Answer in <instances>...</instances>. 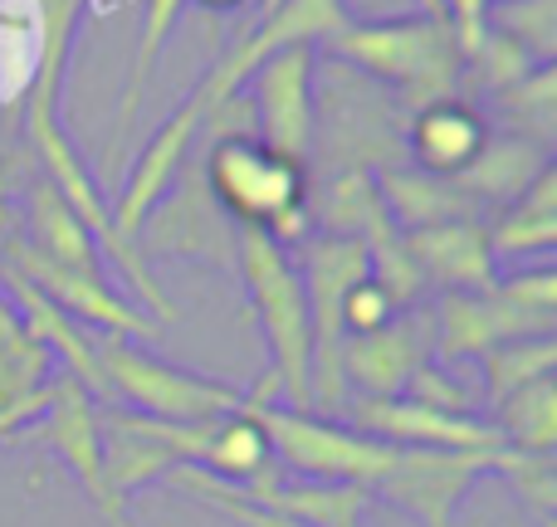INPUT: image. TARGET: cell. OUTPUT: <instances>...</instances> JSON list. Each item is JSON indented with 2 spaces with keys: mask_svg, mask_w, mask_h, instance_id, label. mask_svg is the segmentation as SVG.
I'll list each match as a JSON object with an SVG mask.
<instances>
[{
  "mask_svg": "<svg viewBox=\"0 0 557 527\" xmlns=\"http://www.w3.org/2000/svg\"><path fill=\"white\" fill-rule=\"evenodd\" d=\"M49 376H54V356L29 337L20 313L0 298V411L15 401H29L35 391H45Z\"/></svg>",
  "mask_w": 557,
  "mask_h": 527,
  "instance_id": "cell-25",
  "label": "cell"
},
{
  "mask_svg": "<svg viewBox=\"0 0 557 527\" xmlns=\"http://www.w3.org/2000/svg\"><path fill=\"white\" fill-rule=\"evenodd\" d=\"M557 317H539L513 308L509 298L490 293H441L435 303V356L441 362H480L490 347L513 342V337H553Z\"/></svg>",
  "mask_w": 557,
  "mask_h": 527,
  "instance_id": "cell-13",
  "label": "cell"
},
{
  "mask_svg": "<svg viewBox=\"0 0 557 527\" xmlns=\"http://www.w3.org/2000/svg\"><path fill=\"white\" fill-rule=\"evenodd\" d=\"M0 288L10 293V308H15L20 323L29 327V337H35L49 356L64 362V372L94 396V405H113V391H108L103 366H98V352H94V337H88L59 303H49V298L39 293L25 274H15L10 264H0Z\"/></svg>",
  "mask_w": 557,
  "mask_h": 527,
  "instance_id": "cell-15",
  "label": "cell"
},
{
  "mask_svg": "<svg viewBox=\"0 0 557 527\" xmlns=\"http://www.w3.org/2000/svg\"><path fill=\"white\" fill-rule=\"evenodd\" d=\"M323 49H333L347 68H362V74L392 84L411 113L425 103H441V98H455L465 84V59L441 15L376 20V25L347 20L343 35H333Z\"/></svg>",
  "mask_w": 557,
  "mask_h": 527,
  "instance_id": "cell-2",
  "label": "cell"
},
{
  "mask_svg": "<svg viewBox=\"0 0 557 527\" xmlns=\"http://www.w3.org/2000/svg\"><path fill=\"white\" fill-rule=\"evenodd\" d=\"M509 450H401L396 469L386 479L372 484L376 499H386L392 509L411 513L421 527H450L455 509L465 503V493L484 479V474H499Z\"/></svg>",
  "mask_w": 557,
  "mask_h": 527,
  "instance_id": "cell-6",
  "label": "cell"
},
{
  "mask_svg": "<svg viewBox=\"0 0 557 527\" xmlns=\"http://www.w3.org/2000/svg\"><path fill=\"white\" fill-rule=\"evenodd\" d=\"M406 401H421V405H435V411H450V415H474V396L460 391L455 376H445L435 362H425L421 372L406 381Z\"/></svg>",
  "mask_w": 557,
  "mask_h": 527,
  "instance_id": "cell-32",
  "label": "cell"
},
{
  "mask_svg": "<svg viewBox=\"0 0 557 527\" xmlns=\"http://www.w3.org/2000/svg\"><path fill=\"white\" fill-rule=\"evenodd\" d=\"M396 313H401V308L386 298V288L376 284L372 274H367L362 284H352V288H347V298H343V342H347V337L376 332V327H386Z\"/></svg>",
  "mask_w": 557,
  "mask_h": 527,
  "instance_id": "cell-31",
  "label": "cell"
},
{
  "mask_svg": "<svg viewBox=\"0 0 557 527\" xmlns=\"http://www.w3.org/2000/svg\"><path fill=\"white\" fill-rule=\"evenodd\" d=\"M435 356V308H401L386 327L343 342V381L357 386V396H401L406 381Z\"/></svg>",
  "mask_w": 557,
  "mask_h": 527,
  "instance_id": "cell-12",
  "label": "cell"
},
{
  "mask_svg": "<svg viewBox=\"0 0 557 527\" xmlns=\"http://www.w3.org/2000/svg\"><path fill=\"white\" fill-rule=\"evenodd\" d=\"M201 5H211V10H235V5H245V0H201Z\"/></svg>",
  "mask_w": 557,
  "mask_h": 527,
  "instance_id": "cell-35",
  "label": "cell"
},
{
  "mask_svg": "<svg viewBox=\"0 0 557 527\" xmlns=\"http://www.w3.org/2000/svg\"><path fill=\"white\" fill-rule=\"evenodd\" d=\"M533 68H539V64H533V59L523 54V49L513 45L509 35H499V29H490V35H484V45L474 49L470 59H465V74H474L480 93H490V98H499L504 88L523 84Z\"/></svg>",
  "mask_w": 557,
  "mask_h": 527,
  "instance_id": "cell-30",
  "label": "cell"
},
{
  "mask_svg": "<svg viewBox=\"0 0 557 527\" xmlns=\"http://www.w3.org/2000/svg\"><path fill=\"white\" fill-rule=\"evenodd\" d=\"M235 274L250 288L260 332L270 342V381L278 386V405L313 411L308 401V372H313V327H308V298L298 284V268L288 250H278L270 235L235 230Z\"/></svg>",
  "mask_w": 557,
  "mask_h": 527,
  "instance_id": "cell-3",
  "label": "cell"
},
{
  "mask_svg": "<svg viewBox=\"0 0 557 527\" xmlns=\"http://www.w3.org/2000/svg\"><path fill=\"white\" fill-rule=\"evenodd\" d=\"M25 440L45 444L49 454L69 464V474L78 479V489L94 499V509L103 513L113 527H133L127 523V509L108 493V479H103V435H98V405L84 386L74 381L69 372L49 376V405L35 425L25 430Z\"/></svg>",
  "mask_w": 557,
  "mask_h": 527,
  "instance_id": "cell-9",
  "label": "cell"
},
{
  "mask_svg": "<svg viewBox=\"0 0 557 527\" xmlns=\"http://www.w3.org/2000/svg\"><path fill=\"white\" fill-rule=\"evenodd\" d=\"M494 103H499L504 113L519 123V137H523V142H533V147H543V152H548V142H553V113H557L553 64H539L529 78H523V84L504 88Z\"/></svg>",
  "mask_w": 557,
  "mask_h": 527,
  "instance_id": "cell-28",
  "label": "cell"
},
{
  "mask_svg": "<svg viewBox=\"0 0 557 527\" xmlns=\"http://www.w3.org/2000/svg\"><path fill=\"white\" fill-rule=\"evenodd\" d=\"M20 244H25V250H35L39 260L59 264V268L108 278L94 235L84 230V221L69 211L64 196H59L49 181H35L25 191V235H20Z\"/></svg>",
  "mask_w": 557,
  "mask_h": 527,
  "instance_id": "cell-18",
  "label": "cell"
},
{
  "mask_svg": "<svg viewBox=\"0 0 557 527\" xmlns=\"http://www.w3.org/2000/svg\"><path fill=\"white\" fill-rule=\"evenodd\" d=\"M166 484H172V489H182V493H191V499H201L206 509L225 513V518L240 523V527H298V523H288V518H274V513L255 509V503L240 499L231 484H221V479H211V474H201L196 464H182V469H172V479H166Z\"/></svg>",
  "mask_w": 557,
  "mask_h": 527,
  "instance_id": "cell-29",
  "label": "cell"
},
{
  "mask_svg": "<svg viewBox=\"0 0 557 527\" xmlns=\"http://www.w3.org/2000/svg\"><path fill=\"white\" fill-rule=\"evenodd\" d=\"M494 293L509 298L513 308H523V313H539V317H553L557 308V278L548 264L529 268V274H513V278H499L494 284Z\"/></svg>",
  "mask_w": 557,
  "mask_h": 527,
  "instance_id": "cell-33",
  "label": "cell"
},
{
  "mask_svg": "<svg viewBox=\"0 0 557 527\" xmlns=\"http://www.w3.org/2000/svg\"><path fill=\"white\" fill-rule=\"evenodd\" d=\"M401 142H406V152H411L416 172L435 176V181H460L474 166V156L484 152V142H490V127H484L474 103H465V98H441V103L416 108Z\"/></svg>",
  "mask_w": 557,
  "mask_h": 527,
  "instance_id": "cell-16",
  "label": "cell"
},
{
  "mask_svg": "<svg viewBox=\"0 0 557 527\" xmlns=\"http://www.w3.org/2000/svg\"><path fill=\"white\" fill-rule=\"evenodd\" d=\"M240 411L250 415L264 430L274 450V464L288 479H313V484H357V489L372 493L376 479L396 469L401 450L372 440V435H357L337 421H323L313 411H288L278 401H255L245 396Z\"/></svg>",
  "mask_w": 557,
  "mask_h": 527,
  "instance_id": "cell-4",
  "label": "cell"
},
{
  "mask_svg": "<svg viewBox=\"0 0 557 527\" xmlns=\"http://www.w3.org/2000/svg\"><path fill=\"white\" fill-rule=\"evenodd\" d=\"M235 230L225 225L221 205L211 201V191L201 181V162H196V166H182L172 176V186H166V196L143 215V225L133 235V250L137 254H191V260L235 268Z\"/></svg>",
  "mask_w": 557,
  "mask_h": 527,
  "instance_id": "cell-8",
  "label": "cell"
},
{
  "mask_svg": "<svg viewBox=\"0 0 557 527\" xmlns=\"http://www.w3.org/2000/svg\"><path fill=\"white\" fill-rule=\"evenodd\" d=\"M240 499H250L255 509L288 518L298 527H362L367 499L372 493L357 484H313V479H288L284 469L260 479L255 489H235Z\"/></svg>",
  "mask_w": 557,
  "mask_h": 527,
  "instance_id": "cell-17",
  "label": "cell"
},
{
  "mask_svg": "<svg viewBox=\"0 0 557 527\" xmlns=\"http://www.w3.org/2000/svg\"><path fill=\"white\" fill-rule=\"evenodd\" d=\"M182 5H186V0H147L143 29H137V49H133V68H127V88H123V98H117V123H113V147H108V172H117V166H123V137H127V127H133L137 108H143L147 84H152V68H157V59H162L166 35H172Z\"/></svg>",
  "mask_w": 557,
  "mask_h": 527,
  "instance_id": "cell-22",
  "label": "cell"
},
{
  "mask_svg": "<svg viewBox=\"0 0 557 527\" xmlns=\"http://www.w3.org/2000/svg\"><path fill=\"white\" fill-rule=\"evenodd\" d=\"M557 244V172L553 162L529 181V191L504 211V221L490 230V254L494 264L513 260V254H548Z\"/></svg>",
  "mask_w": 557,
  "mask_h": 527,
  "instance_id": "cell-21",
  "label": "cell"
},
{
  "mask_svg": "<svg viewBox=\"0 0 557 527\" xmlns=\"http://www.w3.org/2000/svg\"><path fill=\"white\" fill-rule=\"evenodd\" d=\"M347 415H352L357 435H372V440L392 444V450H504L499 430L480 415H450L435 411V405L406 401V396H386V401H372V396H347Z\"/></svg>",
  "mask_w": 557,
  "mask_h": 527,
  "instance_id": "cell-11",
  "label": "cell"
},
{
  "mask_svg": "<svg viewBox=\"0 0 557 527\" xmlns=\"http://www.w3.org/2000/svg\"><path fill=\"white\" fill-rule=\"evenodd\" d=\"M411 264L421 268L425 288L441 293H490L499 284L494 274V254H490V230L480 221H441V225H421V230L401 235Z\"/></svg>",
  "mask_w": 557,
  "mask_h": 527,
  "instance_id": "cell-14",
  "label": "cell"
},
{
  "mask_svg": "<svg viewBox=\"0 0 557 527\" xmlns=\"http://www.w3.org/2000/svg\"><path fill=\"white\" fill-rule=\"evenodd\" d=\"M494 430H499L504 450H519V454H553L557 444V386L553 376L543 381L519 386L513 396H504L494 405Z\"/></svg>",
  "mask_w": 557,
  "mask_h": 527,
  "instance_id": "cell-24",
  "label": "cell"
},
{
  "mask_svg": "<svg viewBox=\"0 0 557 527\" xmlns=\"http://www.w3.org/2000/svg\"><path fill=\"white\" fill-rule=\"evenodd\" d=\"M490 5H494V0H490Z\"/></svg>",
  "mask_w": 557,
  "mask_h": 527,
  "instance_id": "cell-38",
  "label": "cell"
},
{
  "mask_svg": "<svg viewBox=\"0 0 557 527\" xmlns=\"http://www.w3.org/2000/svg\"><path fill=\"white\" fill-rule=\"evenodd\" d=\"M201 181L225 221L270 235L278 250H298L308 240V176L298 162L270 152L260 137L225 133L211 137L201 156Z\"/></svg>",
  "mask_w": 557,
  "mask_h": 527,
  "instance_id": "cell-1",
  "label": "cell"
},
{
  "mask_svg": "<svg viewBox=\"0 0 557 527\" xmlns=\"http://www.w3.org/2000/svg\"><path fill=\"white\" fill-rule=\"evenodd\" d=\"M274 10H278V0H260V20H264V15H274Z\"/></svg>",
  "mask_w": 557,
  "mask_h": 527,
  "instance_id": "cell-37",
  "label": "cell"
},
{
  "mask_svg": "<svg viewBox=\"0 0 557 527\" xmlns=\"http://www.w3.org/2000/svg\"><path fill=\"white\" fill-rule=\"evenodd\" d=\"M382 205L392 215L396 230H421V225L441 221H474V201L455 181H435L425 172H382L376 176Z\"/></svg>",
  "mask_w": 557,
  "mask_h": 527,
  "instance_id": "cell-20",
  "label": "cell"
},
{
  "mask_svg": "<svg viewBox=\"0 0 557 527\" xmlns=\"http://www.w3.org/2000/svg\"><path fill=\"white\" fill-rule=\"evenodd\" d=\"M0 186H5V181H0ZM0 196H5V191H0ZM5 225H10V205L0 201V230H5Z\"/></svg>",
  "mask_w": 557,
  "mask_h": 527,
  "instance_id": "cell-36",
  "label": "cell"
},
{
  "mask_svg": "<svg viewBox=\"0 0 557 527\" xmlns=\"http://www.w3.org/2000/svg\"><path fill=\"white\" fill-rule=\"evenodd\" d=\"M490 29L509 35L533 64H553V54H557V0H494Z\"/></svg>",
  "mask_w": 557,
  "mask_h": 527,
  "instance_id": "cell-27",
  "label": "cell"
},
{
  "mask_svg": "<svg viewBox=\"0 0 557 527\" xmlns=\"http://www.w3.org/2000/svg\"><path fill=\"white\" fill-rule=\"evenodd\" d=\"M421 15H441L445 20V0H421Z\"/></svg>",
  "mask_w": 557,
  "mask_h": 527,
  "instance_id": "cell-34",
  "label": "cell"
},
{
  "mask_svg": "<svg viewBox=\"0 0 557 527\" xmlns=\"http://www.w3.org/2000/svg\"><path fill=\"white\" fill-rule=\"evenodd\" d=\"M196 469L211 474V479H221V484H231V489H255L260 479L278 474V464H274V450H270V440H264L260 425H255L245 411H235V415L211 421L201 464H196Z\"/></svg>",
  "mask_w": 557,
  "mask_h": 527,
  "instance_id": "cell-19",
  "label": "cell"
},
{
  "mask_svg": "<svg viewBox=\"0 0 557 527\" xmlns=\"http://www.w3.org/2000/svg\"><path fill=\"white\" fill-rule=\"evenodd\" d=\"M94 352H98V366H103L108 391H113V405L152 415V421L206 425V421H221V415H235L245 401L240 386L172 366L162 356L143 352L137 342H127V337H94Z\"/></svg>",
  "mask_w": 557,
  "mask_h": 527,
  "instance_id": "cell-5",
  "label": "cell"
},
{
  "mask_svg": "<svg viewBox=\"0 0 557 527\" xmlns=\"http://www.w3.org/2000/svg\"><path fill=\"white\" fill-rule=\"evenodd\" d=\"M548 166V152L533 142H523V137H490L484 142V152L474 156V166L460 176V191L470 196V201H480V196H490V201H519L523 191H529V181Z\"/></svg>",
  "mask_w": 557,
  "mask_h": 527,
  "instance_id": "cell-23",
  "label": "cell"
},
{
  "mask_svg": "<svg viewBox=\"0 0 557 527\" xmlns=\"http://www.w3.org/2000/svg\"><path fill=\"white\" fill-rule=\"evenodd\" d=\"M313 45H288L274 49L255 64L250 98H255V123H260V142L288 162L308 166L318 137V108H313Z\"/></svg>",
  "mask_w": 557,
  "mask_h": 527,
  "instance_id": "cell-7",
  "label": "cell"
},
{
  "mask_svg": "<svg viewBox=\"0 0 557 527\" xmlns=\"http://www.w3.org/2000/svg\"><path fill=\"white\" fill-rule=\"evenodd\" d=\"M15 274H25L29 284L39 288V293L49 298V303H59L69 317H74L78 327H98L103 337H127V342H157L162 337V327L152 323L147 313H137L133 303H127L123 293H117L108 278L98 274H74V268H59L49 260H39L35 250H25L20 244V235H10L5 240V260Z\"/></svg>",
  "mask_w": 557,
  "mask_h": 527,
  "instance_id": "cell-10",
  "label": "cell"
},
{
  "mask_svg": "<svg viewBox=\"0 0 557 527\" xmlns=\"http://www.w3.org/2000/svg\"><path fill=\"white\" fill-rule=\"evenodd\" d=\"M484 366V396L490 405H499L504 396H513L519 386L543 381L557 366V342L553 337H513V342H499L480 356Z\"/></svg>",
  "mask_w": 557,
  "mask_h": 527,
  "instance_id": "cell-26",
  "label": "cell"
}]
</instances>
